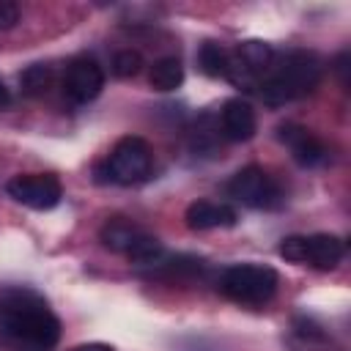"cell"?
Segmentation results:
<instances>
[{
  "label": "cell",
  "mask_w": 351,
  "mask_h": 351,
  "mask_svg": "<svg viewBox=\"0 0 351 351\" xmlns=\"http://www.w3.org/2000/svg\"><path fill=\"white\" fill-rule=\"evenodd\" d=\"M0 335L19 351H49L60 340V321L38 293L8 288L0 293Z\"/></svg>",
  "instance_id": "6da1fadb"
},
{
  "label": "cell",
  "mask_w": 351,
  "mask_h": 351,
  "mask_svg": "<svg viewBox=\"0 0 351 351\" xmlns=\"http://www.w3.org/2000/svg\"><path fill=\"white\" fill-rule=\"evenodd\" d=\"M321 77H324L321 58L307 49H293L282 58H274L271 69L266 71V77L258 85V93H261L263 104L280 107V104H288V101H296V99L313 93L318 88Z\"/></svg>",
  "instance_id": "7a4b0ae2"
},
{
  "label": "cell",
  "mask_w": 351,
  "mask_h": 351,
  "mask_svg": "<svg viewBox=\"0 0 351 351\" xmlns=\"http://www.w3.org/2000/svg\"><path fill=\"white\" fill-rule=\"evenodd\" d=\"M219 291L236 304H266L277 291V271L263 263H233L219 277Z\"/></svg>",
  "instance_id": "3957f363"
},
{
  "label": "cell",
  "mask_w": 351,
  "mask_h": 351,
  "mask_svg": "<svg viewBox=\"0 0 351 351\" xmlns=\"http://www.w3.org/2000/svg\"><path fill=\"white\" fill-rule=\"evenodd\" d=\"M99 239H101V244H104L107 250L126 255V258H129L132 263H137V266H154V263L162 261V255H165V252H162V241H159L156 236L145 233L143 228L132 225V222L123 219V217L107 219V222L101 225V230H99Z\"/></svg>",
  "instance_id": "277c9868"
},
{
  "label": "cell",
  "mask_w": 351,
  "mask_h": 351,
  "mask_svg": "<svg viewBox=\"0 0 351 351\" xmlns=\"http://www.w3.org/2000/svg\"><path fill=\"white\" fill-rule=\"evenodd\" d=\"M277 252L291 261V263H304L321 271L335 269L343 255H346V244L343 239L332 236V233H313V236H285L277 247Z\"/></svg>",
  "instance_id": "5b68a950"
},
{
  "label": "cell",
  "mask_w": 351,
  "mask_h": 351,
  "mask_svg": "<svg viewBox=\"0 0 351 351\" xmlns=\"http://www.w3.org/2000/svg\"><path fill=\"white\" fill-rule=\"evenodd\" d=\"M151 165H154V154H151V145L143 140V137H121L110 156H107V181H115L121 186H132V184H140L151 176Z\"/></svg>",
  "instance_id": "8992f818"
},
{
  "label": "cell",
  "mask_w": 351,
  "mask_h": 351,
  "mask_svg": "<svg viewBox=\"0 0 351 351\" xmlns=\"http://www.w3.org/2000/svg\"><path fill=\"white\" fill-rule=\"evenodd\" d=\"M228 195L250 208H277L282 203V192H280L277 181L258 165L241 167L228 181Z\"/></svg>",
  "instance_id": "52a82bcc"
},
{
  "label": "cell",
  "mask_w": 351,
  "mask_h": 351,
  "mask_svg": "<svg viewBox=\"0 0 351 351\" xmlns=\"http://www.w3.org/2000/svg\"><path fill=\"white\" fill-rule=\"evenodd\" d=\"M5 192L33 208V211H49L60 203L63 197V186H60V178L52 176V173H25V176H14L8 184H5Z\"/></svg>",
  "instance_id": "ba28073f"
},
{
  "label": "cell",
  "mask_w": 351,
  "mask_h": 351,
  "mask_svg": "<svg viewBox=\"0 0 351 351\" xmlns=\"http://www.w3.org/2000/svg\"><path fill=\"white\" fill-rule=\"evenodd\" d=\"M104 88V71L93 58H77L69 63L66 77H63V93L74 104H88L93 101Z\"/></svg>",
  "instance_id": "9c48e42d"
},
{
  "label": "cell",
  "mask_w": 351,
  "mask_h": 351,
  "mask_svg": "<svg viewBox=\"0 0 351 351\" xmlns=\"http://www.w3.org/2000/svg\"><path fill=\"white\" fill-rule=\"evenodd\" d=\"M277 137H280V143H285L291 148L293 159L302 167H318V165H324L329 159L326 145L299 123H282L277 129Z\"/></svg>",
  "instance_id": "30bf717a"
},
{
  "label": "cell",
  "mask_w": 351,
  "mask_h": 351,
  "mask_svg": "<svg viewBox=\"0 0 351 351\" xmlns=\"http://www.w3.org/2000/svg\"><path fill=\"white\" fill-rule=\"evenodd\" d=\"M186 225L192 230H214V228H233L239 222V214L233 206L228 203H217V200H195L186 214H184Z\"/></svg>",
  "instance_id": "8fae6325"
},
{
  "label": "cell",
  "mask_w": 351,
  "mask_h": 351,
  "mask_svg": "<svg viewBox=\"0 0 351 351\" xmlns=\"http://www.w3.org/2000/svg\"><path fill=\"white\" fill-rule=\"evenodd\" d=\"M222 134L233 143H244L250 140L255 132H258V118H255V110L250 101L244 99H230L222 104Z\"/></svg>",
  "instance_id": "7c38bea8"
},
{
  "label": "cell",
  "mask_w": 351,
  "mask_h": 351,
  "mask_svg": "<svg viewBox=\"0 0 351 351\" xmlns=\"http://www.w3.org/2000/svg\"><path fill=\"white\" fill-rule=\"evenodd\" d=\"M151 88L167 93V90H176L181 88L184 82V66L178 58H159L154 66H151Z\"/></svg>",
  "instance_id": "4fadbf2b"
},
{
  "label": "cell",
  "mask_w": 351,
  "mask_h": 351,
  "mask_svg": "<svg viewBox=\"0 0 351 351\" xmlns=\"http://www.w3.org/2000/svg\"><path fill=\"white\" fill-rule=\"evenodd\" d=\"M19 85H22V93L36 99V96H44L52 85V66L47 63H33L27 66L22 74H19Z\"/></svg>",
  "instance_id": "5bb4252c"
},
{
  "label": "cell",
  "mask_w": 351,
  "mask_h": 351,
  "mask_svg": "<svg viewBox=\"0 0 351 351\" xmlns=\"http://www.w3.org/2000/svg\"><path fill=\"white\" fill-rule=\"evenodd\" d=\"M197 63H200V71L208 74V77H225V69H228V52L214 44V41H206L197 52Z\"/></svg>",
  "instance_id": "9a60e30c"
},
{
  "label": "cell",
  "mask_w": 351,
  "mask_h": 351,
  "mask_svg": "<svg viewBox=\"0 0 351 351\" xmlns=\"http://www.w3.org/2000/svg\"><path fill=\"white\" fill-rule=\"evenodd\" d=\"M140 69H143V55L137 49H121V52H115V58H112V74L115 77L129 80V77L140 74Z\"/></svg>",
  "instance_id": "2e32d148"
},
{
  "label": "cell",
  "mask_w": 351,
  "mask_h": 351,
  "mask_svg": "<svg viewBox=\"0 0 351 351\" xmlns=\"http://www.w3.org/2000/svg\"><path fill=\"white\" fill-rule=\"evenodd\" d=\"M19 22V8L11 0H0V30H8Z\"/></svg>",
  "instance_id": "e0dca14e"
},
{
  "label": "cell",
  "mask_w": 351,
  "mask_h": 351,
  "mask_svg": "<svg viewBox=\"0 0 351 351\" xmlns=\"http://www.w3.org/2000/svg\"><path fill=\"white\" fill-rule=\"evenodd\" d=\"M71 351H112V346H107V343H85V346H77Z\"/></svg>",
  "instance_id": "ac0fdd59"
},
{
  "label": "cell",
  "mask_w": 351,
  "mask_h": 351,
  "mask_svg": "<svg viewBox=\"0 0 351 351\" xmlns=\"http://www.w3.org/2000/svg\"><path fill=\"white\" fill-rule=\"evenodd\" d=\"M11 104V90L5 88V82L0 80V107H8Z\"/></svg>",
  "instance_id": "d6986e66"
}]
</instances>
